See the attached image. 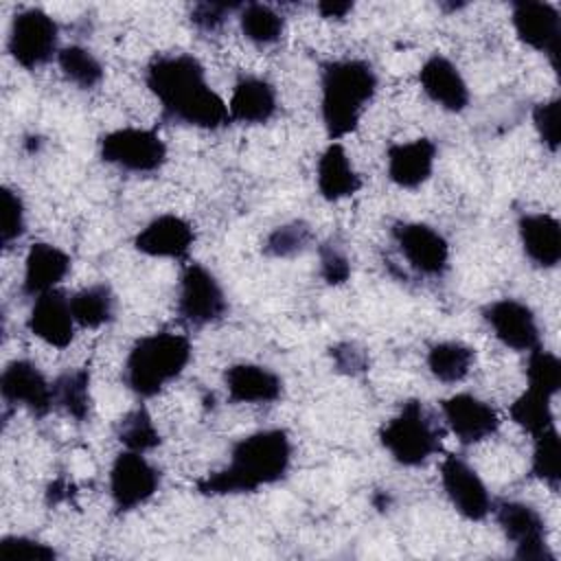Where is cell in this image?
Segmentation results:
<instances>
[{
  "mask_svg": "<svg viewBox=\"0 0 561 561\" xmlns=\"http://www.w3.org/2000/svg\"><path fill=\"white\" fill-rule=\"evenodd\" d=\"M419 83L425 96L447 112L458 114L467 110L471 101V92L462 72L445 55L436 53L423 61L419 70Z\"/></svg>",
  "mask_w": 561,
  "mask_h": 561,
  "instance_id": "d6986e66",
  "label": "cell"
},
{
  "mask_svg": "<svg viewBox=\"0 0 561 561\" xmlns=\"http://www.w3.org/2000/svg\"><path fill=\"white\" fill-rule=\"evenodd\" d=\"M75 318L70 296L61 289H50L33 300L26 318L28 331L53 348H68L75 340Z\"/></svg>",
  "mask_w": 561,
  "mask_h": 561,
  "instance_id": "e0dca14e",
  "label": "cell"
},
{
  "mask_svg": "<svg viewBox=\"0 0 561 561\" xmlns=\"http://www.w3.org/2000/svg\"><path fill=\"white\" fill-rule=\"evenodd\" d=\"M228 311L226 294L217 276L202 263H188L180 274L178 316L188 327H206L221 320Z\"/></svg>",
  "mask_w": 561,
  "mask_h": 561,
  "instance_id": "9c48e42d",
  "label": "cell"
},
{
  "mask_svg": "<svg viewBox=\"0 0 561 561\" xmlns=\"http://www.w3.org/2000/svg\"><path fill=\"white\" fill-rule=\"evenodd\" d=\"M440 484L456 513L465 519L482 522L491 513V493L480 473L462 456L449 454L443 458Z\"/></svg>",
  "mask_w": 561,
  "mask_h": 561,
  "instance_id": "7c38bea8",
  "label": "cell"
},
{
  "mask_svg": "<svg viewBox=\"0 0 561 561\" xmlns=\"http://www.w3.org/2000/svg\"><path fill=\"white\" fill-rule=\"evenodd\" d=\"M103 162L129 173H156L167 162V145L145 127H118L99 138Z\"/></svg>",
  "mask_w": 561,
  "mask_h": 561,
  "instance_id": "52a82bcc",
  "label": "cell"
},
{
  "mask_svg": "<svg viewBox=\"0 0 561 561\" xmlns=\"http://www.w3.org/2000/svg\"><path fill=\"white\" fill-rule=\"evenodd\" d=\"M278 110V96L270 81L261 77H241L228 101L230 121L241 125H263Z\"/></svg>",
  "mask_w": 561,
  "mask_h": 561,
  "instance_id": "cb8c5ba5",
  "label": "cell"
},
{
  "mask_svg": "<svg viewBox=\"0 0 561 561\" xmlns=\"http://www.w3.org/2000/svg\"><path fill=\"white\" fill-rule=\"evenodd\" d=\"M318 13L327 20H344L353 11V2H335V0H324L316 4Z\"/></svg>",
  "mask_w": 561,
  "mask_h": 561,
  "instance_id": "b9f144b4",
  "label": "cell"
},
{
  "mask_svg": "<svg viewBox=\"0 0 561 561\" xmlns=\"http://www.w3.org/2000/svg\"><path fill=\"white\" fill-rule=\"evenodd\" d=\"M224 386L234 403H272L283 394V379L272 368L252 362L228 366Z\"/></svg>",
  "mask_w": 561,
  "mask_h": 561,
  "instance_id": "7402d4cb",
  "label": "cell"
},
{
  "mask_svg": "<svg viewBox=\"0 0 561 561\" xmlns=\"http://www.w3.org/2000/svg\"><path fill=\"white\" fill-rule=\"evenodd\" d=\"M70 309L79 327L101 329L114 320L116 296L107 283H94L70 296Z\"/></svg>",
  "mask_w": 561,
  "mask_h": 561,
  "instance_id": "484cf974",
  "label": "cell"
},
{
  "mask_svg": "<svg viewBox=\"0 0 561 561\" xmlns=\"http://www.w3.org/2000/svg\"><path fill=\"white\" fill-rule=\"evenodd\" d=\"M443 430L419 399L401 403L399 412L379 430L381 447L403 467H419L440 449Z\"/></svg>",
  "mask_w": 561,
  "mask_h": 561,
  "instance_id": "5b68a950",
  "label": "cell"
},
{
  "mask_svg": "<svg viewBox=\"0 0 561 561\" xmlns=\"http://www.w3.org/2000/svg\"><path fill=\"white\" fill-rule=\"evenodd\" d=\"M559 114H561V101L554 99H546L541 103H537L533 107V125L535 131L541 140L543 147H548L552 153L559 149L561 142V123H559Z\"/></svg>",
  "mask_w": 561,
  "mask_h": 561,
  "instance_id": "8d00e7d4",
  "label": "cell"
},
{
  "mask_svg": "<svg viewBox=\"0 0 561 561\" xmlns=\"http://www.w3.org/2000/svg\"><path fill=\"white\" fill-rule=\"evenodd\" d=\"M55 59L61 75L81 90L96 88L105 77V68L99 61V57L81 44H70L59 48Z\"/></svg>",
  "mask_w": 561,
  "mask_h": 561,
  "instance_id": "f546056e",
  "label": "cell"
},
{
  "mask_svg": "<svg viewBox=\"0 0 561 561\" xmlns=\"http://www.w3.org/2000/svg\"><path fill=\"white\" fill-rule=\"evenodd\" d=\"M533 458H530V473L548 484L552 491L559 489L561 482V438L557 425L533 436Z\"/></svg>",
  "mask_w": 561,
  "mask_h": 561,
  "instance_id": "d6a6232c",
  "label": "cell"
},
{
  "mask_svg": "<svg viewBox=\"0 0 561 561\" xmlns=\"http://www.w3.org/2000/svg\"><path fill=\"white\" fill-rule=\"evenodd\" d=\"M440 412L449 432L462 445H476L491 438L502 423L495 408L471 392H456L443 399Z\"/></svg>",
  "mask_w": 561,
  "mask_h": 561,
  "instance_id": "9a60e30c",
  "label": "cell"
},
{
  "mask_svg": "<svg viewBox=\"0 0 561 561\" xmlns=\"http://www.w3.org/2000/svg\"><path fill=\"white\" fill-rule=\"evenodd\" d=\"M377 72L364 59H331L320 70V116L331 142L353 134L377 94Z\"/></svg>",
  "mask_w": 561,
  "mask_h": 561,
  "instance_id": "3957f363",
  "label": "cell"
},
{
  "mask_svg": "<svg viewBox=\"0 0 561 561\" xmlns=\"http://www.w3.org/2000/svg\"><path fill=\"white\" fill-rule=\"evenodd\" d=\"M390 234L414 272L440 278L449 270V241L434 226L423 221H397Z\"/></svg>",
  "mask_w": 561,
  "mask_h": 561,
  "instance_id": "30bf717a",
  "label": "cell"
},
{
  "mask_svg": "<svg viewBox=\"0 0 561 561\" xmlns=\"http://www.w3.org/2000/svg\"><path fill=\"white\" fill-rule=\"evenodd\" d=\"M195 241L193 226L180 215L164 213L153 217L140 232L134 237V248L153 259H184L188 256Z\"/></svg>",
  "mask_w": 561,
  "mask_h": 561,
  "instance_id": "ac0fdd59",
  "label": "cell"
},
{
  "mask_svg": "<svg viewBox=\"0 0 561 561\" xmlns=\"http://www.w3.org/2000/svg\"><path fill=\"white\" fill-rule=\"evenodd\" d=\"M291 440L285 430H259L239 438L230 449L226 467L197 480L202 495L254 493L283 480L291 465Z\"/></svg>",
  "mask_w": 561,
  "mask_h": 561,
  "instance_id": "7a4b0ae2",
  "label": "cell"
},
{
  "mask_svg": "<svg viewBox=\"0 0 561 561\" xmlns=\"http://www.w3.org/2000/svg\"><path fill=\"white\" fill-rule=\"evenodd\" d=\"M313 243V230L307 221L294 219L276 226L263 243V254L272 259H289L302 254Z\"/></svg>",
  "mask_w": 561,
  "mask_h": 561,
  "instance_id": "836d02e7",
  "label": "cell"
},
{
  "mask_svg": "<svg viewBox=\"0 0 561 561\" xmlns=\"http://www.w3.org/2000/svg\"><path fill=\"white\" fill-rule=\"evenodd\" d=\"M239 26L248 42L254 46H272L283 37L285 20L283 15L263 2H248L239 9Z\"/></svg>",
  "mask_w": 561,
  "mask_h": 561,
  "instance_id": "f1b7e54d",
  "label": "cell"
},
{
  "mask_svg": "<svg viewBox=\"0 0 561 561\" xmlns=\"http://www.w3.org/2000/svg\"><path fill=\"white\" fill-rule=\"evenodd\" d=\"M511 22L515 35L526 46L548 55L554 72H559V44H561V15L557 4L519 0L513 2Z\"/></svg>",
  "mask_w": 561,
  "mask_h": 561,
  "instance_id": "4fadbf2b",
  "label": "cell"
},
{
  "mask_svg": "<svg viewBox=\"0 0 561 561\" xmlns=\"http://www.w3.org/2000/svg\"><path fill=\"white\" fill-rule=\"evenodd\" d=\"M2 224H0V245L9 250L15 241L22 239L26 230V208L20 191L2 186Z\"/></svg>",
  "mask_w": 561,
  "mask_h": 561,
  "instance_id": "d590c367",
  "label": "cell"
},
{
  "mask_svg": "<svg viewBox=\"0 0 561 561\" xmlns=\"http://www.w3.org/2000/svg\"><path fill=\"white\" fill-rule=\"evenodd\" d=\"M493 335L511 351L530 353L541 346V331L535 311L517 298H500L482 309Z\"/></svg>",
  "mask_w": 561,
  "mask_h": 561,
  "instance_id": "5bb4252c",
  "label": "cell"
},
{
  "mask_svg": "<svg viewBox=\"0 0 561 561\" xmlns=\"http://www.w3.org/2000/svg\"><path fill=\"white\" fill-rule=\"evenodd\" d=\"M191 355V340L182 333L158 331L142 335L125 357L123 381L136 397L151 399L184 373Z\"/></svg>",
  "mask_w": 561,
  "mask_h": 561,
  "instance_id": "277c9868",
  "label": "cell"
},
{
  "mask_svg": "<svg viewBox=\"0 0 561 561\" xmlns=\"http://www.w3.org/2000/svg\"><path fill=\"white\" fill-rule=\"evenodd\" d=\"M318 193L327 202H342L362 188V178L355 171L342 142H329L316 167Z\"/></svg>",
  "mask_w": 561,
  "mask_h": 561,
  "instance_id": "d4e9b609",
  "label": "cell"
},
{
  "mask_svg": "<svg viewBox=\"0 0 561 561\" xmlns=\"http://www.w3.org/2000/svg\"><path fill=\"white\" fill-rule=\"evenodd\" d=\"M0 557L26 559V561H53L57 559V550L50 543H44L26 535H4L0 539Z\"/></svg>",
  "mask_w": 561,
  "mask_h": 561,
  "instance_id": "74e56055",
  "label": "cell"
},
{
  "mask_svg": "<svg viewBox=\"0 0 561 561\" xmlns=\"http://www.w3.org/2000/svg\"><path fill=\"white\" fill-rule=\"evenodd\" d=\"M0 392L4 403L22 405L35 416H46L55 405L53 381L31 359H13L0 375Z\"/></svg>",
  "mask_w": 561,
  "mask_h": 561,
  "instance_id": "2e32d148",
  "label": "cell"
},
{
  "mask_svg": "<svg viewBox=\"0 0 561 561\" xmlns=\"http://www.w3.org/2000/svg\"><path fill=\"white\" fill-rule=\"evenodd\" d=\"M53 399L68 416L83 423L92 410L90 373L85 368H68L53 379Z\"/></svg>",
  "mask_w": 561,
  "mask_h": 561,
  "instance_id": "83f0119b",
  "label": "cell"
},
{
  "mask_svg": "<svg viewBox=\"0 0 561 561\" xmlns=\"http://www.w3.org/2000/svg\"><path fill=\"white\" fill-rule=\"evenodd\" d=\"M59 24L37 7L20 9L11 18L7 50L24 70H35L48 64L59 53Z\"/></svg>",
  "mask_w": 561,
  "mask_h": 561,
  "instance_id": "8992f818",
  "label": "cell"
},
{
  "mask_svg": "<svg viewBox=\"0 0 561 561\" xmlns=\"http://www.w3.org/2000/svg\"><path fill=\"white\" fill-rule=\"evenodd\" d=\"M524 254L537 267L552 270L561 261V224L550 213H526L517 221Z\"/></svg>",
  "mask_w": 561,
  "mask_h": 561,
  "instance_id": "44dd1931",
  "label": "cell"
},
{
  "mask_svg": "<svg viewBox=\"0 0 561 561\" xmlns=\"http://www.w3.org/2000/svg\"><path fill=\"white\" fill-rule=\"evenodd\" d=\"M70 265L72 261L68 252L61 250L59 245L46 243V241L33 243L24 259L22 291L26 296L37 298L39 294L57 289V285L68 276Z\"/></svg>",
  "mask_w": 561,
  "mask_h": 561,
  "instance_id": "603a6c76",
  "label": "cell"
},
{
  "mask_svg": "<svg viewBox=\"0 0 561 561\" xmlns=\"http://www.w3.org/2000/svg\"><path fill=\"white\" fill-rule=\"evenodd\" d=\"M241 4L234 2H197L191 7V24L204 33H213L226 24L232 11H239Z\"/></svg>",
  "mask_w": 561,
  "mask_h": 561,
  "instance_id": "ab89813d",
  "label": "cell"
},
{
  "mask_svg": "<svg viewBox=\"0 0 561 561\" xmlns=\"http://www.w3.org/2000/svg\"><path fill=\"white\" fill-rule=\"evenodd\" d=\"M552 399L526 388L515 401L508 405V414L515 425H519L530 436H537L550 427H554V414H552Z\"/></svg>",
  "mask_w": 561,
  "mask_h": 561,
  "instance_id": "4dcf8cb0",
  "label": "cell"
},
{
  "mask_svg": "<svg viewBox=\"0 0 561 561\" xmlns=\"http://www.w3.org/2000/svg\"><path fill=\"white\" fill-rule=\"evenodd\" d=\"M473 362H476L473 348L462 342H456V340H445V342L432 344L427 351V357H425L427 370L440 383L462 381L471 373Z\"/></svg>",
  "mask_w": 561,
  "mask_h": 561,
  "instance_id": "4316f807",
  "label": "cell"
},
{
  "mask_svg": "<svg viewBox=\"0 0 561 561\" xmlns=\"http://www.w3.org/2000/svg\"><path fill=\"white\" fill-rule=\"evenodd\" d=\"M160 486V471L140 454L123 449L110 467V497L116 513H129L149 502Z\"/></svg>",
  "mask_w": 561,
  "mask_h": 561,
  "instance_id": "8fae6325",
  "label": "cell"
},
{
  "mask_svg": "<svg viewBox=\"0 0 561 561\" xmlns=\"http://www.w3.org/2000/svg\"><path fill=\"white\" fill-rule=\"evenodd\" d=\"M318 256H320V276L329 285H344L351 278V261L342 245L335 241H327L318 245Z\"/></svg>",
  "mask_w": 561,
  "mask_h": 561,
  "instance_id": "f35d334b",
  "label": "cell"
},
{
  "mask_svg": "<svg viewBox=\"0 0 561 561\" xmlns=\"http://www.w3.org/2000/svg\"><path fill=\"white\" fill-rule=\"evenodd\" d=\"M491 513L504 537L515 546V559L519 561H554L546 537V519L541 513L522 500H500Z\"/></svg>",
  "mask_w": 561,
  "mask_h": 561,
  "instance_id": "ba28073f",
  "label": "cell"
},
{
  "mask_svg": "<svg viewBox=\"0 0 561 561\" xmlns=\"http://www.w3.org/2000/svg\"><path fill=\"white\" fill-rule=\"evenodd\" d=\"M116 438L125 449L140 451V454L156 449L162 443V436H160L151 414L142 405L129 410L127 414H123L118 419Z\"/></svg>",
  "mask_w": 561,
  "mask_h": 561,
  "instance_id": "1f68e13d",
  "label": "cell"
},
{
  "mask_svg": "<svg viewBox=\"0 0 561 561\" xmlns=\"http://www.w3.org/2000/svg\"><path fill=\"white\" fill-rule=\"evenodd\" d=\"M331 359H333V366H335L337 373H344V375H351V377L362 375L368 368L366 351L351 344V342H342V344L331 346Z\"/></svg>",
  "mask_w": 561,
  "mask_h": 561,
  "instance_id": "60d3db41",
  "label": "cell"
},
{
  "mask_svg": "<svg viewBox=\"0 0 561 561\" xmlns=\"http://www.w3.org/2000/svg\"><path fill=\"white\" fill-rule=\"evenodd\" d=\"M436 151V142L430 138L392 142L386 151V171L390 182L399 188H419L434 171Z\"/></svg>",
  "mask_w": 561,
  "mask_h": 561,
  "instance_id": "ffe728a7",
  "label": "cell"
},
{
  "mask_svg": "<svg viewBox=\"0 0 561 561\" xmlns=\"http://www.w3.org/2000/svg\"><path fill=\"white\" fill-rule=\"evenodd\" d=\"M526 388L552 399L561 390V359L541 346L530 351L526 362Z\"/></svg>",
  "mask_w": 561,
  "mask_h": 561,
  "instance_id": "e575fe53",
  "label": "cell"
},
{
  "mask_svg": "<svg viewBox=\"0 0 561 561\" xmlns=\"http://www.w3.org/2000/svg\"><path fill=\"white\" fill-rule=\"evenodd\" d=\"M145 83L171 123L210 131L230 123L228 103L208 85L204 66L188 53L156 55L145 68Z\"/></svg>",
  "mask_w": 561,
  "mask_h": 561,
  "instance_id": "6da1fadb",
  "label": "cell"
}]
</instances>
